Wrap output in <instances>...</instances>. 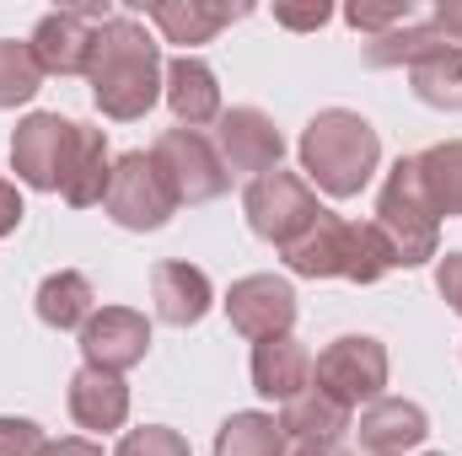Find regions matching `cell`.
Returning <instances> with one entry per match:
<instances>
[{"instance_id":"cell-23","label":"cell","mask_w":462,"mask_h":456,"mask_svg":"<svg viewBox=\"0 0 462 456\" xmlns=\"http://www.w3.org/2000/svg\"><path fill=\"white\" fill-rule=\"evenodd\" d=\"M92 301H97V296H92V279L76 274V269H60V274H49V279L38 285V317H43L49 328H60V333L87 328Z\"/></svg>"},{"instance_id":"cell-9","label":"cell","mask_w":462,"mask_h":456,"mask_svg":"<svg viewBox=\"0 0 462 456\" xmlns=\"http://www.w3.org/2000/svg\"><path fill=\"white\" fill-rule=\"evenodd\" d=\"M108 22L103 5H81V11H49L32 27V59L43 76H87L92 65V43L97 27Z\"/></svg>"},{"instance_id":"cell-15","label":"cell","mask_w":462,"mask_h":456,"mask_svg":"<svg viewBox=\"0 0 462 456\" xmlns=\"http://www.w3.org/2000/svg\"><path fill=\"white\" fill-rule=\"evenodd\" d=\"M108 183H114L108 134L92 129V123H76V140H70V156H65V178H60L65 205H76V210L103 205V199H108Z\"/></svg>"},{"instance_id":"cell-4","label":"cell","mask_w":462,"mask_h":456,"mask_svg":"<svg viewBox=\"0 0 462 456\" xmlns=\"http://www.w3.org/2000/svg\"><path fill=\"white\" fill-rule=\"evenodd\" d=\"M371 226L382 231L387 247L398 252V269H420V263L436 258L441 215H436V205H430V194H425V183H420V161H414V156H403V161L387 172V183H382V194H376V221H371Z\"/></svg>"},{"instance_id":"cell-31","label":"cell","mask_w":462,"mask_h":456,"mask_svg":"<svg viewBox=\"0 0 462 456\" xmlns=\"http://www.w3.org/2000/svg\"><path fill=\"white\" fill-rule=\"evenodd\" d=\"M436 290H441V301L462 317V252H447L436 263Z\"/></svg>"},{"instance_id":"cell-10","label":"cell","mask_w":462,"mask_h":456,"mask_svg":"<svg viewBox=\"0 0 462 456\" xmlns=\"http://www.w3.org/2000/svg\"><path fill=\"white\" fill-rule=\"evenodd\" d=\"M70 140H76V123L60 114H32L16 123L11 134V167L27 188L38 194H54L60 178H65V156H70Z\"/></svg>"},{"instance_id":"cell-3","label":"cell","mask_w":462,"mask_h":456,"mask_svg":"<svg viewBox=\"0 0 462 456\" xmlns=\"http://www.w3.org/2000/svg\"><path fill=\"white\" fill-rule=\"evenodd\" d=\"M285 269L301 279H355V285H376L382 274L398 269V252L387 247V236L360 221L323 215L296 247H285Z\"/></svg>"},{"instance_id":"cell-11","label":"cell","mask_w":462,"mask_h":456,"mask_svg":"<svg viewBox=\"0 0 462 456\" xmlns=\"http://www.w3.org/2000/svg\"><path fill=\"white\" fill-rule=\"evenodd\" d=\"M226 317H231V328L253 343L285 339L291 323H296V290H291V279H280V274H247V279L231 285Z\"/></svg>"},{"instance_id":"cell-28","label":"cell","mask_w":462,"mask_h":456,"mask_svg":"<svg viewBox=\"0 0 462 456\" xmlns=\"http://www.w3.org/2000/svg\"><path fill=\"white\" fill-rule=\"evenodd\" d=\"M114 456H189V441L167 424H145V430H129Z\"/></svg>"},{"instance_id":"cell-13","label":"cell","mask_w":462,"mask_h":456,"mask_svg":"<svg viewBox=\"0 0 462 456\" xmlns=\"http://www.w3.org/2000/svg\"><path fill=\"white\" fill-rule=\"evenodd\" d=\"M145 349H151V323L140 317V312H129V306H103V312H92L87 317V328H81V354H87V365H97V370H134L140 360H145Z\"/></svg>"},{"instance_id":"cell-30","label":"cell","mask_w":462,"mask_h":456,"mask_svg":"<svg viewBox=\"0 0 462 456\" xmlns=\"http://www.w3.org/2000/svg\"><path fill=\"white\" fill-rule=\"evenodd\" d=\"M328 16H334V5H323V0H312V5H274V22L280 27H296V32H312Z\"/></svg>"},{"instance_id":"cell-35","label":"cell","mask_w":462,"mask_h":456,"mask_svg":"<svg viewBox=\"0 0 462 456\" xmlns=\"http://www.w3.org/2000/svg\"><path fill=\"white\" fill-rule=\"evenodd\" d=\"M296 456H349L345 446H296Z\"/></svg>"},{"instance_id":"cell-27","label":"cell","mask_w":462,"mask_h":456,"mask_svg":"<svg viewBox=\"0 0 462 456\" xmlns=\"http://www.w3.org/2000/svg\"><path fill=\"white\" fill-rule=\"evenodd\" d=\"M345 22L355 27V32L387 38V32H398V27H409V22H414V5H409V0H387V5H349Z\"/></svg>"},{"instance_id":"cell-8","label":"cell","mask_w":462,"mask_h":456,"mask_svg":"<svg viewBox=\"0 0 462 456\" xmlns=\"http://www.w3.org/2000/svg\"><path fill=\"white\" fill-rule=\"evenodd\" d=\"M151 156L162 161L167 183L178 188V205H210L231 188V172L221 161V150H216V140H205L199 129H183V123L167 129Z\"/></svg>"},{"instance_id":"cell-22","label":"cell","mask_w":462,"mask_h":456,"mask_svg":"<svg viewBox=\"0 0 462 456\" xmlns=\"http://www.w3.org/2000/svg\"><path fill=\"white\" fill-rule=\"evenodd\" d=\"M280 430H285V441L296 435L301 446H339L355 424H349V408H339L334 397H323L318 387H307L301 397H291V403H285Z\"/></svg>"},{"instance_id":"cell-12","label":"cell","mask_w":462,"mask_h":456,"mask_svg":"<svg viewBox=\"0 0 462 456\" xmlns=\"http://www.w3.org/2000/svg\"><path fill=\"white\" fill-rule=\"evenodd\" d=\"M216 150H221L226 172L263 178V172L280 167V156H285V134L274 129V118L258 114V108H231V114L216 118Z\"/></svg>"},{"instance_id":"cell-19","label":"cell","mask_w":462,"mask_h":456,"mask_svg":"<svg viewBox=\"0 0 462 456\" xmlns=\"http://www.w3.org/2000/svg\"><path fill=\"white\" fill-rule=\"evenodd\" d=\"M70 419L81 430H118L129 419V387L118 381L114 370H97V365H81L70 376Z\"/></svg>"},{"instance_id":"cell-1","label":"cell","mask_w":462,"mask_h":456,"mask_svg":"<svg viewBox=\"0 0 462 456\" xmlns=\"http://www.w3.org/2000/svg\"><path fill=\"white\" fill-rule=\"evenodd\" d=\"M162 76H167L162 70V49L151 43V32L134 16H108L97 27L87 81H92V103L108 118H118V123L145 118L151 103L162 97Z\"/></svg>"},{"instance_id":"cell-20","label":"cell","mask_w":462,"mask_h":456,"mask_svg":"<svg viewBox=\"0 0 462 456\" xmlns=\"http://www.w3.org/2000/svg\"><path fill=\"white\" fill-rule=\"evenodd\" d=\"M253 5H205V0H156L145 16L167 32V43H183V49H194V43H210L221 27L231 22H242Z\"/></svg>"},{"instance_id":"cell-33","label":"cell","mask_w":462,"mask_h":456,"mask_svg":"<svg viewBox=\"0 0 462 456\" xmlns=\"http://www.w3.org/2000/svg\"><path fill=\"white\" fill-rule=\"evenodd\" d=\"M22 215H27V210H22V194H16L11 183H0V236H11V231L22 226Z\"/></svg>"},{"instance_id":"cell-17","label":"cell","mask_w":462,"mask_h":456,"mask_svg":"<svg viewBox=\"0 0 462 456\" xmlns=\"http://www.w3.org/2000/svg\"><path fill=\"white\" fill-rule=\"evenodd\" d=\"M167 103H172V114L183 129H205V123H216V118L226 114L221 108V87H216V70L205 65V59H194V54H178L172 65H167Z\"/></svg>"},{"instance_id":"cell-16","label":"cell","mask_w":462,"mask_h":456,"mask_svg":"<svg viewBox=\"0 0 462 456\" xmlns=\"http://www.w3.org/2000/svg\"><path fill=\"white\" fill-rule=\"evenodd\" d=\"M151 301L167 328H194L210 312V279L194 263H156L151 269Z\"/></svg>"},{"instance_id":"cell-6","label":"cell","mask_w":462,"mask_h":456,"mask_svg":"<svg viewBox=\"0 0 462 456\" xmlns=\"http://www.w3.org/2000/svg\"><path fill=\"white\" fill-rule=\"evenodd\" d=\"M103 210L124 231H162L178 210V188L167 183V172L151 150H129L114 161V183H108Z\"/></svg>"},{"instance_id":"cell-29","label":"cell","mask_w":462,"mask_h":456,"mask_svg":"<svg viewBox=\"0 0 462 456\" xmlns=\"http://www.w3.org/2000/svg\"><path fill=\"white\" fill-rule=\"evenodd\" d=\"M43 430L32 419H0V456H38Z\"/></svg>"},{"instance_id":"cell-24","label":"cell","mask_w":462,"mask_h":456,"mask_svg":"<svg viewBox=\"0 0 462 456\" xmlns=\"http://www.w3.org/2000/svg\"><path fill=\"white\" fill-rule=\"evenodd\" d=\"M414 161H420V183H425L436 215H462V140H441V145L420 150Z\"/></svg>"},{"instance_id":"cell-25","label":"cell","mask_w":462,"mask_h":456,"mask_svg":"<svg viewBox=\"0 0 462 456\" xmlns=\"http://www.w3.org/2000/svg\"><path fill=\"white\" fill-rule=\"evenodd\" d=\"M216 456H285V430L274 414H231L216 435Z\"/></svg>"},{"instance_id":"cell-5","label":"cell","mask_w":462,"mask_h":456,"mask_svg":"<svg viewBox=\"0 0 462 456\" xmlns=\"http://www.w3.org/2000/svg\"><path fill=\"white\" fill-rule=\"evenodd\" d=\"M242 210H247V226L258 231L263 242H274L280 252H285V247H296L307 231L328 215V210L318 205V194L307 188V178H296V172H280V167L247 183V194H242Z\"/></svg>"},{"instance_id":"cell-32","label":"cell","mask_w":462,"mask_h":456,"mask_svg":"<svg viewBox=\"0 0 462 456\" xmlns=\"http://www.w3.org/2000/svg\"><path fill=\"white\" fill-rule=\"evenodd\" d=\"M430 27H441V32L462 49V0H441V5L430 11Z\"/></svg>"},{"instance_id":"cell-34","label":"cell","mask_w":462,"mask_h":456,"mask_svg":"<svg viewBox=\"0 0 462 456\" xmlns=\"http://www.w3.org/2000/svg\"><path fill=\"white\" fill-rule=\"evenodd\" d=\"M38 456H103V446H92V441H43Z\"/></svg>"},{"instance_id":"cell-7","label":"cell","mask_w":462,"mask_h":456,"mask_svg":"<svg viewBox=\"0 0 462 456\" xmlns=\"http://www.w3.org/2000/svg\"><path fill=\"white\" fill-rule=\"evenodd\" d=\"M312 387L323 397H334L339 408H360V403H376L382 387H387V349L371 339V333H345L334 339L318 360H312Z\"/></svg>"},{"instance_id":"cell-14","label":"cell","mask_w":462,"mask_h":456,"mask_svg":"<svg viewBox=\"0 0 462 456\" xmlns=\"http://www.w3.org/2000/svg\"><path fill=\"white\" fill-rule=\"evenodd\" d=\"M355 435H360V451L365 456H403L430 435V419L409 397H376V403H365Z\"/></svg>"},{"instance_id":"cell-18","label":"cell","mask_w":462,"mask_h":456,"mask_svg":"<svg viewBox=\"0 0 462 456\" xmlns=\"http://www.w3.org/2000/svg\"><path fill=\"white\" fill-rule=\"evenodd\" d=\"M253 387L274 403H291L312 387V354L301 339H263L253 349Z\"/></svg>"},{"instance_id":"cell-21","label":"cell","mask_w":462,"mask_h":456,"mask_svg":"<svg viewBox=\"0 0 462 456\" xmlns=\"http://www.w3.org/2000/svg\"><path fill=\"white\" fill-rule=\"evenodd\" d=\"M441 32V27H436ZM409 81H414V97L425 108H441V114H457L462 108V49L441 32L414 65H409Z\"/></svg>"},{"instance_id":"cell-2","label":"cell","mask_w":462,"mask_h":456,"mask_svg":"<svg viewBox=\"0 0 462 456\" xmlns=\"http://www.w3.org/2000/svg\"><path fill=\"white\" fill-rule=\"evenodd\" d=\"M376 161H382L376 129L349 108H323L301 129V172L334 199H355L371 183Z\"/></svg>"},{"instance_id":"cell-26","label":"cell","mask_w":462,"mask_h":456,"mask_svg":"<svg viewBox=\"0 0 462 456\" xmlns=\"http://www.w3.org/2000/svg\"><path fill=\"white\" fill-rule=\"evenodd\" d=\"M43 70L32 59V43H16V38H0V108H16V103H32Z\"/></svg>"}]
</instances>
